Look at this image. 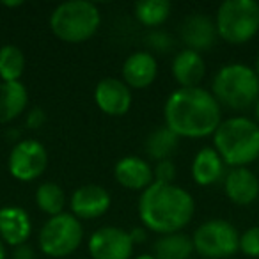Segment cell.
<instances>
[{
    "label": "cell",
    "instance_id": "obj_2",
    "mask_svg": "<svg viewBox=\"0 0 259 259\" xmlns=\"http://www.w3.org/2000/svg\"><path fill=\"white\" fill-rule=\"evenodd\" d=\"M194 213L195 201L192 194L174 183L155 181L139 197V219L153 233H180L190 224Z\"/></svg>",
    "mask_w": 259,
    "mask_h": 259
},
{
    "label": "cell",
    "instance_id": "obj_27",
    "mask_svg": "<svg viewBox=\"0 0 259 259\" xmlns=\"http://www.w3.org/2000/svg\"><path fill=\"white\" fill-rule=\"evenodd\" d=\"M153 178L156 183H172L176 178V165L172 160H162L156 162V165L153 167Z\"/></svg>",
    "mask_w": 259,
    "mask_h": 259
},
{
    "label": "cell",
    "instance_id": "obj_1",
    "mask_svg": "<svg viewBox=\"0 0 259 259\" xmlns=\"http://www.w3.org/2000/svg\"><path fill=\"white\" fill-rule=\"evenodd\" d=\"M165 126L178 137L204 139L222 122V107L211 91L202 87H178L163 105Z\"/></svg>",
    "mask_w": 259,
    "mask_h": 259
},
{
    "label": "cell",
    "instance_id": "obj_30",
    "mask_svg": "<svg viewBox=\"0 0 259 259\" xmlns=\"http://www.w3.org/2000/svg\"><path fill=\"white\" fill-rule=\"evenodd\" d=\"M130 236H132V241L135 243H142V241L146 240V236H148V233H146V227H135V229L130 231Z\"/></svg>",
    "mask_w": 259,
    "mask_h": 259
},
{
    "label": "cell",
    "instance_id": "obj_17",
    "mask_svg": "<svg viewBox=\"0 0 259 259\" xmlns=\"http://www.w3.org/2000/svg\"><path fill=\"white\" fill-rule=\"evenodd\" d=\"M32 233V220L29 213L20 206H4L0 208V240L4 245L20 247L27 243Z\"/></svg>",
    "mask_w": 259,
    "mask_h": 259
},
{
    "label": "cell",
    "instance_id": "obj_9",
    "mask_svg": "<svg viewBox=\"0 0 259 259\" xmlns=\"http://www.w3.org/2000/svg\"><path fill=\"white\" fill-rule=\"evenodd\" d=\"M9 174L15 180L29 183L43 176L48 167V151L36 139H25L13 146L8 160Z\"/></svg>",
    "mask_w": 259,
    "mask_h": 259
},
{
    "label": "cell",
    "instance_id": "obj_33",
    "mask_svg": "<svg viewBox=\"0 0 259 259\" xmlns=\"http://www.w3.org/2000/svg\"><path fill=\"white\" fill-rule=\"evenodd\" d=\"M254 110H255V122H257V126H259V100L255 101V105H254Z\"/></svg>",
    "mask_w": 259,
    "mask_h": 259
},
{
    "label": "cell",
    "instance_id": "obj_25",
    "mask_svg": "<svg viewBox=\"0 0 259 259\" xmlns=\"http://www.w3.org/2000/svg\"><path fill=\"white\" fill-rule=\"evenodd\" d=\"M25 71V55L15 45L0 47V82H20Z\"/></svg>",
    "mask_w": 259,
    "mask_h": 259
},
{
    "label": "cell",
    "instance_id": "obj_20",
    "mask_svg": "<svg viewBox=\"0 0 259 259\" xmlns=\"http://www.w3.org/2000/svg\"><path fill=\"white\" fill-rule=\"evenodd\" d=\"M29 91L22 82H0V124L15 121L27 110Z\"/></svg>",
    "mask_w": 259,
    "mask_h": 259
},
{
    "label": "cell",
    "instance_id": "obj_15",
    "mask_svg": "<svg viewBox=\"0 0 259 259\" xmlns=\"http://www.w3.org/2000/svg\"><path fill=\"white\" fill-rule=\"evenodd\" d=\"M114 178L126 190L144 192L148 187L155 183L153 167L144 158L135 155L122 156L114 167Z\"/></svg>",
    "mask_w": 259,
    "mask_h": 259
},
{
    "label": "cell",
    "instance_id": "obj_34",
    "mask_svg": "<svg viewBox=\"0 0 259 259\" xmlns=\"http://www.w3.org/2000/svg\"><path fill=\"white\" fill-rule=\"evenodd\" d=\"M254 71H255V75H257V78H259V54H257V57H255V64H254Z\"/></svg>",
    "mask_w": 259,
    "mask_h": 259
},
{
    "label": "cell",
    "instance_id": "obj_28",
    "mask_svg": "<svg viewBox=\"0 0 259 259\" xmlns=\"http://www.w3.org/2000/svg\"><path fill=\"white\" fill-rule=\"evenodd\" d=\"M45 121H47V114H45V110L41 107H32L27 112L25 122L29 126V130H39L45 124Z\"/></svg>",
    "mask_w": 259,
    "mask_h": 259
},
{
    "label": "cell",
    "instance_id": "obj_13",
    "mask_svg": "<svg viewBox=\"0 0 259 259\" xmlns=\"http://www.w3.org/2000/svg\"><path fill=\"white\" fill-rule=\"evenodd\" d=\"M180 37L188 50L199 52V54L209 50L219 39L215 20L201 13H194L183 20L180 27Z\"/></svg>",
    "mask_w": 259,
    "mask_h": 259
},
{
    "label": "cell",
    "instance_id": "obj_21",
    "mask_svg": "<svg viewBox=\"0 0 259 259\" xmlns=\"http://www.w3.org/2000/svg\"><path fill=\"white\" fill-rule=\"evenodd\" d=\"M194 252L192 236L180 231V233L160 234L153 243L151 254L158 259H190Z\"/></svg>",
    "mask_w": 259,
    "mask_h": 259
},
{
    "label": "cell",
    "instance_id": "obj_7",
    "mask_svg": "<svg viewBox=\"0 0 259 259\" xmlns=\"http://www.w3.org/2000/svg\"><path fill=\"white\" fill-rule=\"evenodd\" d=\"M83 241L82 222L71 213L50 217L39 231L37 243L45 255L62 259L71 255Z\"/></svg>",
    "mask_w": 259,
    "mask_h": 259
},
{
    "label": "cell",
    "instance_id": "obj_22",
    "mask_svg": "<svg viewBox=\"0 0 259 259\" xmlns=\"http://www.w3.org/2000/svg\"><path fill=\"white\" fill-rule=\"evenodd\" d=\"M180 146V137L172 134L165 124L158 126L146 137L144 142V151L155 162H162V160H170L174 151Z\"/></svg>",
    "mask_w": 259,
    "mask_h": 259
},
{
    "label": "cell",
    "instance_id": "obj_3",
    "mask_svg": "<svg viewBox=\"0 0 259 259\" xmlns=\"http://www.w3.org/2000/svg\"><path fill=\"white\" fill-rule=\"evenodd\" d=\"M213 149L231 169L247 167L259 158V126L245 115L224 119L213 134Z\"/></svg>",
    "mask_w": 259,
    "mask_h": 259
},
{
    "label": "cell",
    "instance_id": "obj_10",
    "mask_svg": "<svg viewBox=\"0 0 259 259\" xmlns=\"http://www.w3.org/2000/svg\"><path fill=\"white\" fill-rule=\"evenodd\" d=\"M87 247L93 259H130L135 245L130 236V231L105 226L91 234Z\"/></svg>",
    "mask_w": 259,
    "mask_h": 259
},
{
    "label": "cell",
    "instance_id": "obj_12",
    "mask_svg": "<svg viewBox=\"0 0 259 259\" xmlns=\"http://www.w3.org/2000/svg\"><path fill=\"white\" fill-rule=\"evenodd\" d=\"M110 194L107 188L96 183H87L78 187L69 197L71 215L78 220H94L103 217L110 208Z\"/></svg>",
    "mask_w": 259,
    "mask_h": 259
},
{
    "label": "cell",
    "instance_id": "obj_23",
    "mask_svg": "<svg viewBox=\"0 0 259 259\" xmlns=\"http://www.w3.org/2000/svg\"><path fill=\"white\" fill-rule=\"evenodd\" d=\"M36 204L45 215L55 217L64 213L66 206V194L57 183L54 181H45L36 190Z\"/></svg>",
    "mask_w": 259,
    "mask_h": 259
},
{
    "label": "cell",
    "instance_id": "obj_5",
    "mask_svg": "<svg viewBox=\"0 0 259 259\" xmlns=\"http://www.w3.org/2000/svg\"><path fill=\"white\" fill-rule=\"evenodd\" d=\"M101 25V13L96 4L87 0H68L54 9L50 29L62 43L78 45L91 39Z\"/></svg>",
    "mask_w": 259,
    "mask_h": 259
},
{
    "label": "cell",
    "instance_id": "obj_26",
    "mask_svg": "<svg viewBox=\"0 0 259 259\" xmlns=\"http://www.w3.org/2000/svg\"><path fill=\"white\" fill-rule=\"evenodd\" d=\"M240 252L247 257L259 259V226H252L240 234Z\"/></svg>",
    "mask_w": 259,
    "mask_h": 259
},
{
    "label": "cell",
    "instance_id": "obj_32",
    "mask_svg": "<svg viewBox=\"0 0 259 259\" xmlns=\"http://www.w3.org/2000/svg\"><path fill=\"white\" fill-rule=\"evenodd\" d=\"M134 259H158L156 255H153V254H141V255H137V257H134Z\"/></svg>",
    "mask_w": 259,
    "mask_h": 259
},
{
    "label": "cell",
    "instance_id": "obj_8",
    "mask_svg": "<svg viewBox=\"0 0 259 259\" xmlns=\"http://www.w3.org/2000/svg\"><path fill=\"white\" fill-rule=\"evenodd\" d=\"M194 250L204 259H227L240 250V233L224 219L206 220L192 234Z\"/></svg>",
    "mask_w": 259,
    "mask_h": 259
},
{
    "label": "cell",
    "instance_id": "obj_14",
    "mask_svg": "<svg viewBox=\"0 0 259 259\" xmlns=\"http://www.w3.org/2000/svg\"><path fill=\"white\" fill-rule=\"evenodd\" d=\"M122 82L130 89H146L158 76V61L149 52H134L122 62Z\"/></svg>",
    "mask_w": 259,
    "mask_h": 259
},
{
    "label": "cell",
    "instance_id": "obj_24",
    "mask_svg": "<svg viewBox=\"0 0 259 259\" xmlns=\"http://www.w3.org/2000/svg\"><path fill=\"white\" fill-rule=\"evenodd\" d=\"M169 0H141L135 4L134 15L137 22L144 27H160L170 16Z\"/></svg>",
    "mask_w": 259,
    "mask_h": 259
},
{
    "label": "cell",
    "instance_id": "obj_11",
    "mask_svg": "<svg viewBox=\"0 0 259 259\" xmlns=\"http://www.w3.org/2000/svg\"><path fill=\"white\" fill-rule=\"evenodd\" d=\"M132 101H134L132 89L122 80L114 76L101 78L94 87V103L103 114L110 117H121L128 114Z\"/></svg>",
    "mask_w": 259,
    "mask_h": 259
},
{
    "label": "cell",
    "instance_id": "obj_19",
    "mask_svg": "<svg viewBox=\"0 0 259 259\" xmlns=\"http://www.w3.org/2000/svg\"><path fill=\"white\" fill-rule=\"evenodd\" d=\"M226 172V163L213 148H202L192 160V178L201 187L219 183Z\"/></svg>",
    "mask_w": 259,
    "mask_h": 259
},
{
    "label": "cell",
    "instance_id": "obj_31",
    "mask_svg": "<svg viewBox=\"0 0 259 259\" xmlns=\"http://www.w3.org/2000/svg\"><path fill=\"white\" fill-rule=\"evenodd\" d=\"M0 259H6V245L2 240H0Z\"/></svg>",
    "mask_w": 259,
    "mask_h": 259
},
{
    "label": "cell",
    "instance_id": "obj_18",
    "mask_svg": "<svg viewBox=\"0 0 259 259\" xmlns=\"http://www.w3.org/2000/svg\"><path fill=\"white\" fill-rule=\"evenodd\" d=\"M170 71L176 83L183 89L187 87H199L206 75V62L199 52L185 50L178 52L170 64Z\"/></svg>",
    "mask_w": 259,
    "mask_h": 259
},
{
    "label": "cell",
    "instance_id": "obj_16",
    "mask_svg": "<svg viewBox=\"0 0 259 259\" xmlns=\"http://www.w3.org/2000/svg\"><path fill=\"white\" fill-rule=\"evenodd\" d=\"M224 192L227 199L238 206H248L259 195V178L248 167L231 169L224 178Z\"/></svg>",
    "mask_w": 259,
    "mask_h": 259
},
{
    "label": "cell",
    "instance_id": "obj_29",
    "mask_svg": "<svg viewBox=\"0 0 259 259\" xmlns=\"http://www.w3.org/2000/svg\"><path fill=\"white\" fill-rule=\"evenodd\" d=\"M13 259H34V248L27 243L20 245V247H15Z\"/></svg>",
    "mask_w": 259,
    "mask_h": 259
},
{
    "label": "cell",
    "instance_id": "obj_4",
    "mask_svg": "<svg viewBox=\"0 0 259 259\" xmlns=\"http://www.w3.org/2000/svg\"><path fill=\"white\" fill-rule=\"evenodd\" d=\"M211 94L220 107L247 110L259 100V78L254 68L247 64H226L213 76Z\"/></svg>",
    "mask_w": 259,
    "mask_h": 259
},
{
    "label": "cell",
    "instance_id": "obj_6",
    "mask_svg": "<svg viewBox=\"0 0 259 259\" xmlns=\"http://www.w3.org/2000/svg\"><path fill=\"white\" fill-rule=\"evenodd\" d=\"M215 27L226 43H248L259 30V4L255 0H226L217 9Z\"/></svg>",
    "mask_w": 259,
    "mask_h": 259
}]
</instances>
